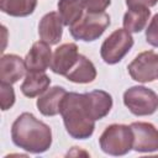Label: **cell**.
Returning a JSON list of instances; mask_svg holds the SVG:
<instances>
[{
  "instance_id": "cell-1",
  "label": "cell",
  "mask_w": 158,
  "mask_h": 158,
  "mask_svg": "<svg viewBox=\"0 0 158 158\" xmlns=\"http://www.w3.org/2000/svg\"><path fill=\"white\" fill-rule=\"evenodd\" d=\"M12 142L30 153H43L52 144V131L48 125L37 120L32 114H21L11 127Z\"/></svg>"
},
{
  "instance_id": "cell-2",
  "label": "cell",
  "mask_w": 158,
  "mask_h": 158,
  "mask_svg": "<svg viewBox=\"0 0 158 158\" xmlns=\"http://www.w3.org/2000/svg\"><path fill=\"white\" fill-rule=\"evenodd\" d=\"M60 115L67 132L73 138L85 139L93 135L95 121L85 109L83 94L67 93L60 105Z\"/></svg>"
},
{
  "instance_id": "cell-3",
  "label": "cell",
  "mask_w": 158,
  "mask_h": 158,
  "mask_svg": "<svg viewBox=\"0 0 158 158\" xmlns=\"http://www.w3.org/2000/svg\"><path fill=\"white\" fill-rule=\"evenodd\" d=\"M99 142L105 153L110 156H123L132 148V130L126 125H110L101 133Z\"/></svg>"
},
{
  "instance_id": "cell-4",
  "label": "cell",
  "mask_w": 158,
  "mask_h": 158,
  "mask_svg": "<svg viewBox=\"0 0 158 158\" xmlns=\"http://www.w3.org/2000/svg\"><path fill=\"white\" fill-rule=\"evenodd\" d=\"M110 25V16L105 12H86L74 25L70 26V35L75 40L90 42L98 40Z\"/></svg>"
},
{
  "instance_id": "cell-5",
  "label": "cell",
  "mask_w": 158,
  "mask_h": 158,
  "mask_svg": "<svg viewBox=\"0 0 158 158\" xmlns=\"http://www.w3.org/2000/svg\"><path fill=\"white\" fill-rule=\"evenodd\" d=\"M123 104L136 116H147L158 109V95L146 86H132L123 94Z\"/></svg>"
},
{
  "instance_id": "cell-6",
  "label": "cell",
  "mask_w": 158,
  "mask_h": 158,
  "mask_svg": "<svg viewBox=\"0 0 158 158\" xmlns=\"http://www.w3.org/2000/svg\"><path fill=\"white\" fill-rule=\"evenodd\" d=\"M133 46V38L125 28L115 30L101 44L100 54L105 63H118Z\"/></svg>"
},
{
  "instance_id": "cell-7",
  "label": "cell",
  "mask_w": 158,
  "mask_h": 158,
  "mask_svg": "<svg viewBox=\"0 0 158 158\" xmlns=\"http://www.w3.org/2000/svg\"><path fill=\"white\" fill-rule=\"evenodd\" d=\"M127 69L136 81H153L158 78V54L153 51L142 52L128 64Z\"/></svg>"
},
{
  "instance_id": "cell-8",
  "label": "cell",
  "mask_w": 158,
  "mask_h": 158,
  "mask_svg": "<svg viewBox=\"0 0 158 158\" xmlns=\"http://www.w3.org/2000/svg\"><path fill=\"white\" fill-rule=\"evenodd\" d=\"M133 135L132 148L136 152H153L158 151V130L149 122L131 123Z\"/></svg>"
},
{
  "instance_id": "cell-9",
  "label": "cell",
  "mask_w": 158,
  "mask_h": 158,
  "mask_svg": "<svg viewBox=\"0 0 158 158\" xmlns=\"http://www.w3.org/2000/svg\"><path fill=\"white\" fill-rule=\"evenodd\" d=\"M83 96L85 109L94 121L105 117L112 107V98L109 93L104 90H94L90 93H85L83 94Z\"/></svg>"
},
{
  "instance_id": "cell-10",
  "label": "cell",
  "mask_w": 158,
  "mask_h": 158,
  "mask_svg": "<svg viewBox=\"0 0 158 158\" xmlns=\"http://www.w3.org/2000/svg\"><path fill=\"white\" fill-rule=\"evenodd\" d=\"M52 63V52L49 44L44 41L35 42L26 54L25 64L28 72H44Z\"/></svg>"
},
{
  "instance_id": "cell-11",
  "label": "cell",
  "mask_w": 158,
  "mask_h": 158,
  "mask_svg": "<svg viewBox=\"0 0 158 158\" xmlns=\"http://www.w3.org/2000/svg\"><path fill=\"white\" fill-rule=\"evenodd\" d=\"M78 57H79V53H78L77 44L75 43H64L56 49V52L52 57L51 69L56 74L65 75L72 69V67L75 64Z\"/></svg>"
},
{
  "instance_id": "cell-12",
  "label": "cell",
  "mask_w": 158,
  "mask_h": 158,
  "mask_svg": "<svg viewBox=\"0 0 158 158\" xmlns=\"http://www.w3.org/2000/svg\"><path fill=\"white\" fill-rule=\"evenodd\" d=\"M63 33V21L58 12H48L46 14L38 25V35L42 41L51 44H57Z\"/></svg>"
},
{
  "instance_id": "cell-13",
  "label": "cell",
  "mask_w": 158,
  "mask_h": 158,
  "mask_svg": "<svg viewBox=\"0 0 158 158\" xmlns=\"http://www.w3.org/2000/svg\"><path fill=\"white\" fill-rule=\"evenodd\" d=\"M26 70V64L16 54H5L0 59V80L5 84L19 81Z\"/></svg>"
},
{
  "instance_id": "cell-14",
  "label": "cell",
  "mask_w": 158,
  "mask_h": 158,
  "mask_svg": "<svg viewBox=\"0 0 158 158\" xmlns=\"http://www.w3.org/2000/svg\"><path fill=\"white\" fill-rule=\"evenodd\" d=\"M67 91L62 86H53L47 89L38 99L37 107L40 112L44 116H54L60 114V105Z\"/></svg>"
},
{
  "instance_id": "cell-15",
  "label": "cell",
  "mask_w": 158,
  "mask_h": 158,
  "mask_svg": "<svg viewBox=\"0 0 158 158\" xmlns=\"http://www.w3.org/2000/svg\"><path fill=\"white\" fill-rule=\"evenodd\" d=\"M65 77L68 80L73 83H91L96 78V69L91 60H89L85 56L79 54L75 64L65 74Z\"/></svg>"
},
{
  "instance_id": "cell-16",
  "label": "cell",
  "mask_w": 158,
  "mask_h": 158,
  "mask_svg": "<svg viewBox=\"0 0 158 158\" xmlns=\"http://www.w3.org/2000/svg\"><path fill=\"white\" fill-rule=\"evenodd\" d=\"M51 84L49 77L44 72H28L21 85V91L27 98L43 94Z\"/></svg>"
},
{
  "instance_id": "cell-17",
  "label": "cell",
  "mask_w": 158,
  "mask_h": 158,
  "mask_svg": "<svg viewBox=\"0 0 158 158\" xmlns=\"http://www.w3.org/2000/svg\"><path fill=\"white\" fill-rule=\"evenodd\" d=\"M151 16L149 7H130L123 16V27L128 32H141Z\"/></svg>"
},
{
  "instance_id": "cell-18",
  "label": "cell",
  "mask_w": 158,
  "mask_h": 158,
  "mask_svg": "<svg viewBox=\"0 0 158 158\" xmlns=\"http://www.w3.org/2000/svg\"><path fill=\"white\" fill-rule=\"evenodd\" d=\"M81 0H59L58 14L63 21V25L72 26L83 16Z\"/></svg>"
},
{
  "instance_id": "cell-19",
  "label": "cell",
  "mask_w": 158,
  "mask_h": 158,
  "mask_svg": "<svg viewBox=\"0 0 158 158\" xmlns=\"http://www.w3.org/2000/svg\"><path fill=\"white\" fill-rule=\"evenodd\" d=\"M36 5L37 0H0L1 11L16 17L31 15L35 11Z\"/></svg>"
},
{
  "instance_id": "cell-20",
  "label": "cell",
  "mask_w": 158,
  "mask_h": 158,
  "mask_svg": "<svg viewBox=\"0 0 158 158\" xmlns=\"http://www.w3.org/2000/svg\"><path fill=\"white\" fill-rule=\"evenodd\" d=\"M0 96H1V110L6 111L10 109L14 102H15V93L11 86V84H5L1 83V89H0Z\"/></svg>"
},
{
  "instance_id": "cell-21",
  "label": "cell",
  "mask_w": 158,
  "mask_h": 158,
  "mask_svg": "<svg viewBox=\"0 0 158 158\" xmlns=\"http://www.w3.org/2000/svg\"><path fill=\"white\" fill-rule=\"evenodd\" d=\"M81 2L88 12L100 14L105 11V9L110 5L111 0H81Z\"/></svg>"
},
{
  "instance_id": "cell-22",
  "label": "cell",
  "mask_w": 158,
  "mask_h": 158,
  "mask_svg": "<svg viewBox=\"0 0 158 158\" xmlns=\"http://www.w3.org/2000/svg\"><path fill=\"white\" fill-rule=\"evenodd\" d=\"M146 40L151 46L158 47V14L153 16L146 30Z\"/></svg>"
},
{
  "instance_id": "cell-23",
  "label": "cell",
  "mask_w": 158,
  "mask_h": 158,
  "mask_svg": "<svg viewBox=\"0 0 158 158\" xmlns=\"http://www.w3.org/2000/svg\"><path fill=\"white\" fill-rule=\"evenodd\" d=\"M158 0H126L127 7H135V6H146L151 7L157 4Z\"/></svg>"
}]
</instances>
